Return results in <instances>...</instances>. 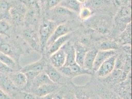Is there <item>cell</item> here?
I'll use <instances>...</instances> for the list:
<instances>
[{
    "instance_id": "obj_1",
    "label": "cell",
    "mask_w": 132,
    "mask_h": 99,
    "mask_svg": "<svg viewBox=\"0 0 132 99\" xmlns=\"http://www.w3.org/2000/svg\"><path fill=\"white\" fill-rule=\"evenodd\" d=\"M5 36L0 38V52L6 55H9L19 64V60L24 53L21 41L11 38L10 36Z\"/></svg>"
},
{
    "instance_id": "obj_2",
    "label": "cell",
    "mask_w": 132,
    "mask_h": 99,
    "mask_svg": "<svg viewBox=\"0 0 132 99\" xmlns=\"http://www.w3.org/2000/svg\"><path fill=\"white\" fill-rule=\"evenodd\" d=\"M57 25L54 22L47 18L43 19L40 22L38 34L42 52L44 51L46 44Z\"/></svg>"
},
{
    "instance_id": "obj_3",
    "label": "cell",
    "mask_w": 132,
    "mask_h": 99,
    "mask_svg": "<svg viewBox=\"0 0 132 99\" xmlns=\"http://www.w3.org/2000/svg\"><path fill=\"white\" fill-rule=\"evenodd\" d=\"M132 11L131 6H121L114 17V24L117 30L121 32L127 25L131 23Z\"/></svg>"
},
{
    "instance_id": "obj_4",
    "label": "cell",
    "mask_w": 132,
    "mask_h": 99,
    "mask_svg": "<svg viewBox=\"0 0 132 99\" xmlns=\"http://www.w3.org/2000/svg\"><path fill=\"white\" fill-rule=\"evenodd\" d=\"M27 11V7L23 2L12 5L9 10L12 25L15 26H20L24 23Z\"/></svg>"
},
{
    "instance_id": "obj_5",
    "label": "cell",
    "mask_w": 132,
    "mask_h": 99,
    "mask_svg": "<svg viewBox=\"0 0 132 99\" xmlns=\"http://www.w3.org/2000/svg\"><path fill=\"white\" fill-rule=\"evenodd\" d=\"M22 39L31 49L42 52L38 31L36 28L26 27L22 32Z\"/></svg>"
},
{
    "instance_id": "obj_6",
    "label": "cell",
    "mask_w": 132,
    "mask_h": 99,
    "mask_svg": "<svg viewBox=\"0 0 132 99\" xmlns=\"http://www.w3.org/2000/svg\"><path fill=\"white\" fill-rule=\"evenodd\" d=\"M86 24L92 30L101 34H107L110 32V23L104 17H90L86 20Z\"/></svg>"
},
{
    "instance_id": "obj_7",
    "label": "cell",
    "mask_w": 132,
    "mask_h": 99,
    "mask_svg": "<svg viewBox=\"0 0 132 99\" xmlns=\"http://www.w3.org/2000/svg\"><path fill=\"white\" fill-rule=\"evenodd\" d=\"M50 10L51 18L50 19L54 22L57 25L66 22L67 20L73 17L75 13L60 6H56Z\"/></svg>"
},
{
    "instance_id": "obj_8",
    "label": "cell",
    "mask_w": 132,
    "mask_h": 99,
    "mask_svg": "<svg viewBox=\"0 0 132 99\" xmlns=\"http://www.w3.org/2000/svg\"><path fill=\"white\" fill-rule=\"evenodd\" d=\"M58 70L62 74L69 79H72L83 74H92V72L78 66L77 63L70 66H64L58 68Z\"/></svg>"
},
{
    "instance_id": "obj_9",
    "label": "cell",
    "mask_w": 132,
    "mask_h": 99,
    "mask_svg": "<svg viewBox=\"0 0 132 99\" xmlns=\"http://www.w3.org/2000/svg\"><path fill=\"white\" fill-rule=\"evenodd\" d=\"M72 28L71 24L68 23L67 22L58 25L55 28L53 33H52V35L48 39L46 44L44 50L47 49L57 39L67 34L71 33L72 31Z\"/></svg>"
},
{
    "instance_id": "obj_10",
    "label": "cell",
    "mask_w": 132,
    "mask_h": 99,
    "mask_svg": "<svg viewBox=\"0 0 132 99\" xmlns=\"http://www.w3.org/2000/svg\"><path fill=\"white\" fill-rule=\"evenodd\" d=\"M117 54L112 56L101 65L98 69L95 72L98 77L105 78L114 70Z\"/></svg>"
},
{
    "instance_id": "obj_11",
    "label": "cell",
    "mask_w": 132,
    "mask_h": 99,
    "mask_svg": "<svg viewBox=\"0 0 132 99\" xmlns=\"http://www.w3.org/2000/svg\"><path fill=\"white\" fill-rule=\"evenodd\" d=\"M43 72H44L54 83L60 85L67 82V77L62 74L58 69L52 66L50 62L47 63Z\"/></svg>"
},
{
    "instance_id": "obj_12",
    "label": "cell",
    "mask_w": 132,
    "mask_h": 99,
    "mask_svg": "<svg viewBox=\"0 0 132 99\" xmlns=\"http://www.w3.org/2000/svg\"><path fill=\"white\" fill-rule=\"evenodd\" d=\"M59 88V85L56 83L44 84L32 89L31 90V93L36 97H40L50 94L54 93Z\"/></svg>"
},
{
    "instance_id": "obj_13",
    "label": "cell",
    "mask_w": 132,
    "mask_h": 99,
    "mask_svg": "<svg viewBox=\"0 0 132 99\" xmlns=\"http://www.w3.org/2000/svg\"><path fill=\"white\" fill-rule=\"evenodd\" d=\"M72 33H70L57 39L47 49L45 50L46 53L44 55L46 58H48L52 54L60 49L64 44L70 41L72 38Z\"/></svg>"
},
{
    "instance_id": "obj_14",
    "label": "cell",
    "mask_w": 132,
    "mask_h": 99,
    "mask_svg": "<svg viewBox=\"0 0 132 99\" xmlns=\"http://www.w3.org/2000/svg\"><path fill=\"white\" fill-rule=\"evenodd\" d=\"M46 57L44 55H43L41 59L37 61L30 63L23 66L21 68L20 71L25 73L26 72L33 71V72H43L44 68L46 66L47 61Z\"/></svg>"
},
{
    "instance_id": "obj_15",
    "label": "cell",
    "mask_w": 132,
    "mask_h": 99,
    "mask_svg": "<svg viewBox=\"0 0 132 99\" xmlns=\"http://www.w3.org/2000/svg\"><path fill=\"white\" fill-rule=\"evenodd\" d=\"M117 54V51L98 50L94 61L92 70L93 72H95L102 63L112 56L116 55Z\"/></svg>"
},
{
    "instance_id": "obj_16",
    "label": "cell",
    "mask_w": 132,
    "mask_h": 99,
    "mask_svg": "<svg viewBox=\"0 0 132 99\" xmlns=\"http://www.w3.org/2000/svg\"><path fill=\"white\" fill-rule=\"evenodd\" d=\"M48 58L50 63L57 69L64 66L66 62L65 53L62 49L52 54Z\"/></svg>"
},
{
    "instance_id": "obj_17",
    "label": "cell",
    "mask_w": 132,
    "mask_h": 99,
    "mask_svg": "<svg viewBox=\"0 0 132 99\" xmlns=\"http://www.w3.org/2000/svg\"><path fill=\"white\" fill-rule=\"evenodd\" d=\"M8 75L13 85L17 89H23L26 86L27 79L24 73L17 71L10 73Z\"/></svg>"
},
{
    "instance_id": "obj_18",
    "label": "cell",
    "mask_w": 132,
    "mask_h": 99,
    "mask_svg": "<svg viewBox=\"0 0 132 99\" xmlns=\"http://www.w3.org/2000/svg\"><path fill=\"white\" fill-rule=\"evenodd\" d=\"M64 51L66 55V62L64 66H70L76 62V55L74 45L69 41L61 48Z\"/></svg>"
},
{
    "instance_id": "obj_19",
    "label": "cell",
    "mask_w": 132,
    "mask_h": 99,
    "mask_svg": "<svg viewBox=\"0 0 132 99\" xmlns=\"http://www.w3.org/2000/svg\"><path fill=\"white\" fill-rule=\"evenodd\" d=\"M0 89L8 94L12 93L17 88L13 85L8 75L0 73Z\"/></svg>"
},
{
    "instance_id": "obj_20",
    "label": "cell",
    "mask_w": 132,
    "mask_h": 99,
    "mask_svg": "<svg viewBox=\"0 0 132 99\" xmlns=\"http://www.w3.org/2000/svg\"><path fill=\"white\" fill-rule=\"evenodd\" d=\"M98 51V50L96 48L88 50L83 61V68L90 72H93L94 63Z\"/></svg>"
},
{
    "instance_id": "obj_21",
    "label": "cell",
    "mask_w": 132,
    "mask_h": 99,
    "mask_svg": "<svg viewBox=\"0 0 132 99\" xmlns=\"http://www.w3.org/2000/svg\"><path fill=\"white\" fill-rule=\"evenodd\" d=\"M76 55V62L78 66L83 67V61L86 53L89 50L82 43H76L74 45Z\"/></svg>"
},
{
    "instance_id": "obj_22",
    "label": "cell",
    "mask_w": 132,
    "mask_h": 99,
    "mask_svg": "<svg viewBox=\"0 0 132 99\" xmlns=\"http://www.w3.org/2000/svg\"><path fill=\"white\" fill-rule=\"evenodd\" d=\"M110 0H87L84 4L93 13L94 11L101 10L110 6Z\"/></svg>"
},
{
    "instance_id": "obj_23",
    "label": "cell",
    "mask_w": 132,
    "mask_h": 99,
    "mask_svg": "<svg viewBox=\"0 0 132 99\" xmlns=\"http://www.w3.org/2000/svg\"><path fill=\"white\" fill-rule=\"evenodd\" d=\"M118 41L121 45L131 44L132 43V24L130 23L127 25L123 31L120 33Z\"/></svg>"
},
{
    "instance_id": "obj_24",
    "label": "cell",
    "mask_w": 132,
    "mask_h": 99,
    "mask_svg": "<svg viewBox=\"0 0 132 99\" xmlns=\"http://www.w3.org/2000/svg\"><path fill=\"white\" fill-rule=\"evenodd\" d=\"M51 83H54L50 79V78L44 72H42L35 78L30 87L31 88V90H32V89L39 87L40 85Z\"/></svg>"
},
{
    "instance_id": "obj_25",
    "label": "cell",
    "mask_w": 132,
    "mask_h": 99,
    "mask_svg": "<svg viewBox=\"0 0 132 99\" xmlns=\"http://www.w3.org/2000/svg\"><path fill=\"white\" fill-rule=\"evenodd\" d=\"M58 6L66 8L73 12L78 13L81 9L80 4L76 0H63Z\"/></svg>"
},
{
    "instance_id": "obj_26",
    "label": "cell",
    "mask_w": 132,
    "mask_h": 99,
    "mask_svg": "<svg viewBox=\"0 0 132 99\" xmlns=\"http://www.w3.org/2000/svg\"><path fill=\"white\" fill-rule=\"evenodd\" d=\"M120 49L119 43L115 40H105L99 45V50L117 51Z\"/></svg>"
},
{
    "instance_id": "obj_27",
    "label": "cell",
    "mask_w": 132,
    "mask_h": 99,
    "mask_svg": "<svg viewBox=\"0 0 132 99\" xmlns=\"http://www.w3.org/2000/svg\"><path fill=\"white\" fill-rule=\"evenodd\" d=\"M11 22L5 19H0V34L3 36L10 37L11 29Z\"/></svg>"
},
{
    "instance_id": "obj_28",
    "label": "cell",
    "mask_w": 132,
    "mask_h": 99,
    "mask_svg": "<svg viewBox=\"0 0 132 99\" xmlns=\"http://www.w3.org/2000/svg\"><path fill=\"white\" fill-rule=\"evenodd\" d=\"M79 18L83 21H86L91 17L93 12L87 7L84 6L81 8L80 11L78 12Z\"/></svg>"
},
{
    "instance_id": "obj_29",
    "label": "cell",
    "mask_w": 132,
    "mask_h": 99,
    "mask_svg": "<svg viewBox=\"0 0 132 99\" xmlns=\"http://www.w3.org/2000/svg\"><path fill=\"white\" fill-rule=\"evenodd\" d=\"M16 72L14 70L9 66L6 65L5 63L0 61V73L9 75L13 72Z\"/></svg>"
},
{
    "instance_id": "obj_30",
    "label": "cell",
    "mask_w": 132,
    "mask_h": 99,
    "mask_svg": "<svg viewBox=\"0 0 132 99\" xmlns=\"http://www.w3.org/2000/svg\"><path fill=\"white\" fill-rule=\"evenodd\" d=\"M63 0H47L46 2V8L50 10L55 6H58L61 2Z\"/></svg>"
},
{
    "instance_id": "obj_31",
    "label": "cell",
    "mask_w": 132,
    "mask_h": 99,
    "mask_svg": "<svg viewBox=\"0 0 132 99\" xmlns=\"http://www.w3.org/2000/svg\"><path fill=\"white\" fill-rule=\"evenodd\" d=\"M122 50L123 52L127 55H132V48L131 44H127L122 45Z\"/></svg>"
},
{
    "instance_id": "obj_32",
    "label": "cell",
    "mask_w": 132,
    "mask_h": 99,
    "mask_svg": "<svg viewBox=\"0 0 132 99\" xmlns=\"http://www.w3.org/2000/svg\"><path fill=\"white\" fill-rule=\"evenodd\" d=\"M75 95L77 99H89V97H88L86 94L81 91L77 92L76 93H75Z\"/></svg>"
},
{
    "instance_id": "obj_33",
    "label": "cell",
    "mask_w": 132,
    "mask_h": 99,
    "mask_svg": "<svg viewBox=\"0 0 132 99\" xmlns=\"http://www.w3.org/2000/svg\"><path fill=\"white\" fill-rule=\"evenodd\" d=\"M21 93L23 99H37L36 96L31 93L22 92Z\"/></svg>"
},
{
    "instance_id": "obj_34",
    "label": "cell",
    "mask_w": 132,
    "mask_h": 99,
    "mask_svg": "<svg viewBox=\"0 0 132 99\" xmlns=\"http://www.w3.org/2000/svg\"><path fill=\"white\" fill-rule=\"evenodd\" d=\"M118 1L121 6H131V0H118Z\"/></svg>"
},
{
    "instance_id": "obj_35",
    "label": "cell",
    "mask_w": 132,
    "mask_h": 99,
    "mask_svg": "<svg viewBox=\"0 0 132 99\" xmlns=\"http://www.w3.org/2000/svg\"><path fill=\"white\" fill-rule=\"evenodd\" d=\"M0 99H11L9 95L0 89Z\"/></svg>"
},
{
    "instance_id": "obj_36",
    "label": "cell",
    "mask_w": 132,
    "mask_h": 99,
    "mask_svg": "<svg viewBox=\"0 0 132 99\" xmlns=\"http://www.w3.org/2000/svg\"><path fill=\"white\" fill-rule=\"evenodd\" d=\"M64 99H77L75 96V94L69 93L66 94L65 96H64Z\"/></svg>"
},
{
    "instance_id": "obj_37",
    "label": "cell",
    "mask_w": 132,
    "mask_h": 99,
    "mask_svg": "<svg viewBox=\"0 0 132 99\" xmlns=\"http://www.w3.org/2000/svg\"><path fill=\"white\" fill-rule=\"evenodd\" d=\"M52 99H64V96L61 92L54 94Z\"/></svg>"
},
{
    "instance_id": "obj_38",
    "label": "cell",
    "mask_w": 132,
    "mask_h": 99,
    "mask_svg": "<svg viewBox=\"0 0 132 99\" xmlns=\"http://www.w3.org/2000/svg\"><path fill=\"white\" fill-rule=\"evenodd\" d=\"M54 94H50L49 95H46V96H44L43 97H37V99H53V95H54Z\"/></svg>"
},
{
    "instance_id": "obj_39",
    "label": "cell",
    "mask_w": 132,
    "mask_h": 99,
    "mask_svg": "<svg viewBox=\"0 0 132 99\" xmlns=\"http://www.w3.org/2000/svg\"><path fill=\"white\" fill-rule=\"evenodd\" d=\"M79 4H85L86 0H76Z\"/></svg>"
},
{
    "instance_id": "obj_40",
    "label": "cell",
    "mask_w": 132,
    "mask_h": 99,
    "mask_svg": "<svg viewBox=\"0 0 132 99\" xmlns=\"http://www.w3.org/2000/svg\"><path fill=\"white\" fill-rule=\"evenodd\" d=\"M89 99H102L100 97H99V96H94L91 98H89Z\"/></svg>"
},
{
    "instance_id": "obj_41",
    "label": "cell",
    "mask_w": 132,
    "mask_h": 99,
    "mask_svg": "<svg viewBox=\"0 0 132 99\" xmlns=\"http://www.w3.org/2000/svg\"><path fill=\"white\" fill-rule=\"evenodd\" d=\"M1 36H2V35H1V34H0V38H1Z\"/></svg>"
},
{
    "instance_id": "obj_42",
    "label": "cell",
    "mask_w": 132,
    "mask_h": 99,
    "mask_svg": "<svg viewBox=\"0 0 132 99\" xmlns=\"http://www.w3.org/2000/svg\"><path fill=\"white\" fill-rule=\"evenodd\" d=\"M1 52H0V54H1Z\"/></svg>"
}]
</instances>
